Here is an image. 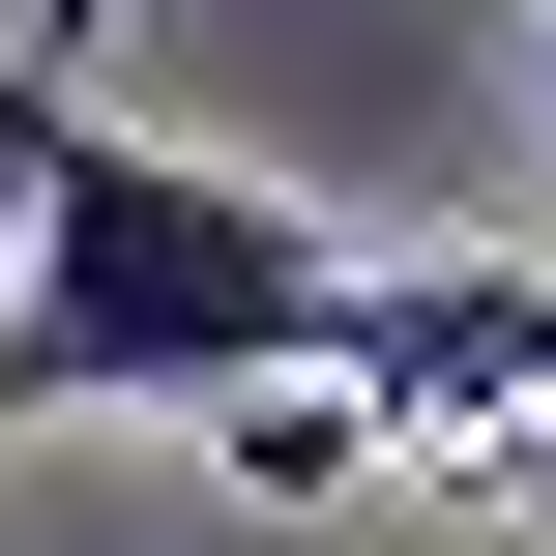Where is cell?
<instances>
[{
  "label": "cell",
  "mask_w": 556,
  "mask_h": 556,
  "mask_svg": "<svg viewBox=\"0 0 556 556\" xmlns=\"http://www.w3.org/2000/svg\"><path fill=\"white\" fill-rule=\"evenodd\" d=\"M0 205H29V264H0V440L29 410H264L352 323L323 205H264V176H205V147L29 88V59H0Z\"/></svg>",
  "instance_id": "obj_1"
},
{
  "label": "cell",
  "mask_w": 556,
  "mask_h": 556,
  "mask_svg": "<svg viewBox=\"0 0 556 556\" xmlns=\"http://www.w3.org/2000/svg\"><path fill=\"white\" fill-rule=\"evenodd\" d=\"M117 29H147V0H0V59H29V88H88Z\"/></svg>",
  "instance_id": "obj_4"
},
{
  "label": "cell",
  "mask_w": 556,
  "mask_h": 556,
  "mask_svg": "<svg viewBox=\"0 0 556 556\" xmlns=\"http://www.w3.org/2000/svg\"><path fill=\"white\" fill-rule=\"evenodd\" d=\"M352 469H381L352 381H264V410H235V498H352Z\"/></svg>",
  "instance_id": "obj_3"
},
{
  "label": "cell",
  "mask_w": 556,
  "mask_h": 556,
  "mask_svg": "<svg viewBox=\"0 0 556 556\" xmlns=\"http://www.w3.org/2000/svg\"><path fill=\"white\" fill-rule=\"evenodd\" d=\"M323 381H352L381 469H440V498H556V264H352Z\"/></svg>",
  "instance_id": "obj_2"
}]
</instances>
